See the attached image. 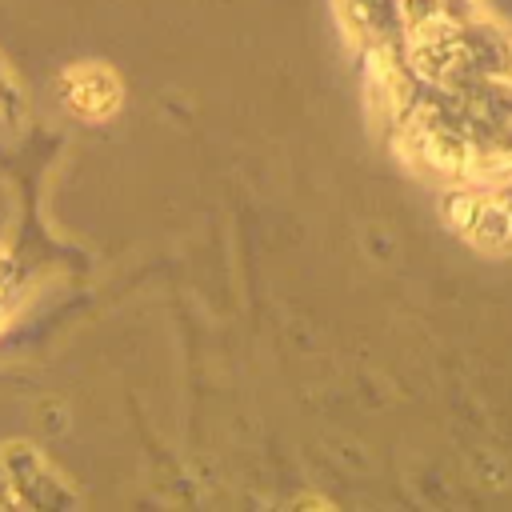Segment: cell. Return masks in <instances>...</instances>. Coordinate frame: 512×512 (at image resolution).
<instances>
[{
	"mask_svg": "<svg viewBox=\"0 0 512 512\" xmlns=\"http://www.w3.org/2000/svg\"><path fill=\"white\" fill-rule=\"evenodd\" d=\"M12 100H16V92H12V84H8V76L0 68V104H12Z\"/></svg>",
	"mask_w": 512,
	"mask_h": 512,
	"instance_id": "3",
	"label": "cell"
},
{
	"mask_svg": "<svg viewBox=\"0 0 512 512\" xmlns=\"http://www.w3.org/2000/svg\"><path fill=\"white\" fill-rule=\"evenodd\" d=\"M4 468H8V484H12V492H16L20 504H28V508L72 504V496L52 480V472L44 468V460H40L36 452H28V448H12V452L4 456Z\"/></svg>",
	"mask_w": 512,
	"mask_h": 512,
	"instance_id": "2",
	"label": "cell"
},
{
	"mask_svg": "<svg viewBox=\"0 0 512 512\" xmlns=\"http://www.w3.org/2000/svg\"><path fill=\"white\" fill-rule=\"evenodd\" d=\"M0 296H4V276H0Z\"/></svg>",
	"mask_w": 512,
	"mask_h": 512,
	"instance_id": "4",
	"label": "cell"
},
{
	"mask_svg": "<svg viewBox=\"0 0 512 512\" xmlns=\"http://www.w3.org/2000/svg\"><path fill=\"white\" fill-rule=\"evenodd\" d=\"M64 104L80 116H108L120 104V80L100 64H80L60 80Z\"/></svg>",
	"mask_w": 512,
	"mask_h": 512,
	"instance_id": "1",
	"label": "cell"
}]
</instances>
